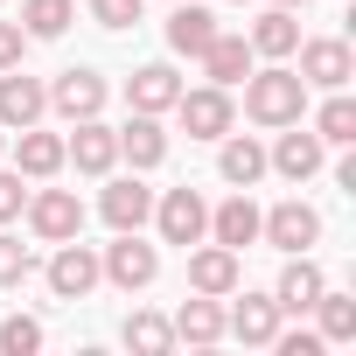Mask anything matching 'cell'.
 <instances>
[{"label": "cell", "instance_id": "6da1fadb", "mask_svg": "<svg viewBox=\"0 0 356 356\" xmlns=\"http://www.w3.org/2000/svg\"><path fill=\"white\" fill-rule=\"evenodd\" d=\"M245 112H252L259 126H293V119L307 112V77H300V70H259V77L245 84Z\"/></svg>", "mask_w": 356, "mask_h": 356}, {"label": "cell", "instance_id": "d590c367", "mask_svg": "<svg viewBox=\"0 0 356 356\" xmlns=\"http://www.w3.org/2000/svg\"><path fill=\"white\" fill-rule=\"evenodd\" d=\"M273 8H307V0H273Z\"/></svg>", "mask_w": 356, "mask_h": 356}, {"label": "cell", "instance_id": "9c48e42d", "mask_svg": "<svg viewBox=\"0 0 356 356\" xmlns=\"http://www.w3.org/2000/svg\"><path fill=\"white\" fill-rule=\"evenodd\" d=\"M42 112H49V91H42V84L15 63L8 77H0V126H35Z\"/></svg>", "mask_w": 356, "mask_h": 356}, {"label": "cell", "instance_id": "836d02e7", "mask_svg": "<svg viewBox=\"0 0 356 356\" xmlns=\"http://www.w3.org/2000/svg\"><path fill=\"white\" fill-rule=\"evenodd\" d=\"M22 203H29L22 175H0V224H8V217H22Z\"/></svg>", "mask_w": 356, "mask_h": 356}, {"label": "cell", "instance_id": "cb8c5ba5", "mask_svg": "<svg viewBox=\"0 0 356 356\" xmlns=\"http://www.w3.org/2000/svg\"><path fill=\"white\" fill-rule=\"evenodd\" d=\"M314 293H321V273H314V266H307V252H300V259L280 273V293H273V307H280V314H307V307H314Z\"/></svg>", "mask_w": 356, "mask_h": 356}, {"label": "cell", "instance_id": "d6986e66", "mask_svg": "<svg viewBox=\"0 0 356 356\" xmlns=\"http://www.w3.org/2000/svg\"><path fill=\"white\" fill-rule=\"evenodd\" d=\"M203 70H210V84H224V91L245 84V77H252V42H245V35H217V42L203 49Z\"/></svg>", "mask_w": 356, "mask_h": 356}, {"label": "cell", "instance_id": "ac0fdd59", "mask_svg": "<svg viewBox=\"0 0 356 356\" xmlns=\"http://www.w3.org/2000/svg\"><path fill=\"white\" fill-rule=\"evenodd\" d=\"M224 335V307L210 300V293H196V300H182L175 307V342H196V349H210Z\"/></svg>", "mask_w": 356, "mask_h": 356}, {"label": "cell", "instance_id": "30bf717a", "mask_svg": "<svg viewBox=\"0 0 356 356\" xmlns=\"http://www.w3.org/2000/svg\"><path fill=\"white\" fill-rule=\"evenodd\" d=\"M321 161H328V147H321V133H300V119H293V133H280V147L266 154V168H280L286 182H307Z\"/></svg>", "mask_w": 356, "mask_h": 356}, {"label": "cell", "instance_id": "83f0119b", "mask_svg": "<svg viewBox=\"0 0 356 356\" xmlns=\"http://www.w3.org/2000/svg\"><path fill=\"white\" fill-rule=\"evenodd\" d=\"M22 22H29V35H35V42H56V35L70 29V0H29Z\"/></svg>", "mask_w": 356, "mask_h": 356}, {"label": "cell", "instance_id": "7c38bea8", "mask_svg": "<svg viewBox=\"0 0 356 356\" xmlns=\"http://www.w3.org/2000/svg\"><path fill=\"white\" fill-rule=\"evenodd\" d=\"M217 42V15L196 8V0H175V15H168V49H182V56H203Z\"/></svg>", "mask_w": 356, "mask_h": 356}, {"label": "cell", "instance_id": "603a6c76", "mask_svg": "<svg viewBox=\"0 0 356 356\" xmlns=\"http://www.w3.org/2000/svg\"><path fill=\"white\" fill-rule=\"evenodd\" d=\"M217 168H224V182H238V189H252L259 175H266V147L252 140V133H224V154H217Z\"/></svg>", "mask_w": 356, "mask_h": 356}, {"label": "cell", "instance_id": "ffe728a7", "mask_svg": "<svg viewBox=\"0 0 356 356\" xmlns=\"http://www.w3.org/2000/svg\"><path fill=\"white\" fill-rule=\"evenodd\" d=\"M245 42H252V56H293V49H300V22H293V8L259 15V29H252Z\"/></svg>", "mask_w": 356, "mask_h": 356}, {"label": "cell", "instance_id": "1f68e13d", "mask_svg": "<svg viewBox=\"0 0 356 356\" xmlns=\"http://www.w3.org/2000/svg\"><path fill=\"white\" fill-rule=\"evenodd\" d=\"M140 8H147V0H91L98 29H133V22H140Z\"/></svg>", "mask_w": 356, "mask_h": 356}, {"label": "cell", "instance_id": "e575fe53", "mask_svg": "<svg viewBox=\"0 0 356 356\" xmlns=\"http://www.w3.org/2000/svg\"><path fill=\"white\" fill-rule=\"evenodd\" d=\"M15 63H22V29L0 22V70H15Z\"/></svg>", "mask_w": 356, "mask_h": 356}, {"label": "cell", "instance_id": "f1b7e54d", "mask_svg": "<svg viewBox=\"0 0 356 356\" xmlns=\"http://www.w3.org/2000/svg\"><path fill=\"white\" fill-rule=\"evenodd\" d=\"M126 342L147 349V356H161V349L175 342V321H161V314H133V321H126Z\"/></svg>", "mask_w": 356, "mask_h": 356}, {"label": "cell", "instance_id": "4316f807", "mask_svg": "<svg viewBox=\"0 0 356 356\" xmlns=\"http://www.w3.org/2000/svg\"><path fill=\"white\" fill-rule=\"evenodd\" d=\"M314 133H321V147H349V140H356V105L335 91V98L314 112Z\"/></svg>", "mask_w": 356, "mask_h": 356}, {"label": "cell", "instance_id": "8fae6325", "mask_svg": "<svg viewBox=\"0 0 356 356\" xmlns=\"http://www.w3.org/2000/svg\"><path fill=\"white\" fill-rule=\"evenodd\" d=\"M49 105H56L63 119H98V105H105V77H98V70H63V77L49 84Z\"/></svg>", "mask_w": 356, "mask_h": 356}, {"label": "cell", "instance_id": "52a82bcc", "mask_svg": "<svg viewBox=\"0 0 356 356\" xmlns=\"http://www.w3.org/2000/svg\"><path fill=\"white\" fill-rule=\"evenodd\" d=\"M29 224H35V238L63 245V238L84 231V203H77L70 189H42V196H29Z\"/></svg>", "mask_w": 356, "mask_h": 356}, {"label": "cell", "instance_id": "ba28073f", "mask_svg": "<svg viewBox=\"0 0 356 356\" xmlns=\"http://www.w3.org/2000/svg\"><path fill=\"white\" fill-rule=\"evenodd\" d=\"M259 238H273L280 252H307V245L321 238V217H314V210L293 196V203H280L273 217H259Z\"/></svg>", "mask_w": 356, "mask_h": 356}, {"label": "cell", "instance_id": "f546056e", "mask_svg": "<svg viewBox=\"0 0 356 356\" xmlns=\"http://www.w3.org/2000/svg\"><path fill=\"white\" fill-rule=\"evenodd\" d=\"M29 273H35V252L22 238H0V286H22Z\"/></svg>", "mask_w": 356, "mask_h": 356}, {"label": "cell", "instance_id": "7a4b0ae2", "mask_svg": "<svg viewBox=\"0 0 356 356\" xmlns=\"http://www.w3.org/2000/svg\"><path fill=\"white\" fill-rule=\"evenodd\" d=\"M98 273H105L112 286L140 293V286H154V273H161V252H154V245H140V231H119V245H105Z\"/></svg>", "mask_w": 356, "mask_h": 356}, {"label": "cell", "instance_id": "4dcf8cb0", "mask_svg": "<svg viewBox=\"0 0 356 356\" xmlns=\"http://www.w3.org/2000/svg\"><path fill=\"white\" fill-rule=\"evenodd\" d=\"M0 349H8V356H29V349H42V328H35L29 314H8V321H0Z\"/></svg>", "mask_w": 356, "mask_h": 356}, {"label": "cell", "instance_id": "5b68a950", "mask_svg": "<svg viewBox=\"0 0 356 356\" xmlns=\"http://www.w3.org/2000/svg\"><path fill=\"white\" fill-rule=\"evenodd\" d=\"M98 280H105V273H98V252L77 245V238H63V252L49 259V293H56V300H84Z\"/></svg>", "mask_w": 356, "mask_h": 356}, {"label": "cell", "instance_id": "e0dca14e", "mask_svg": "<svg viewBox=\"0 0 356 356\" xmlns=\"http://www.w3.org/2000/svg\"><path fill=\"white\" fill-rule=\"evenodd\" d=\"M224 328H231L238 342H252V349H266V342L280 335V307H273V300H259V293H245V300H238V307L224 314Z\"/></svg>", "mask_w": 356, "mask_h": 356}, {"label": "cell", "instance_id": "8992f818", "mask_svg": "<svg viewBox=\"0 0 356 356\" xmlns=\"http://www.w3.org/2000/svg\"><path fill=\"white\" fill-rule=\"evenodd\" d=\"M300 77H307V84H321V91H342V84L356 77V56H349V42H335V35H314V42H300Z\"/></svg>", "mask_w": 356, "mask_h": 356}, {"label": "cell", "instance_id": "8d00e7d4", "mask_svg": "<svg viewBox=\"0 0 356 356\" xmlns=\"http://www.w3.org/2000/svg\"><path fill=\"white\" fill-rule=\"evenodd\" d=\"M0 147H8V126H0Z\"/></svg>", "mask_w": 356, "mask_h": 356}, {"label": "cell", "instance_id": "9a60e30c", "mask_svg": "<svg viewBox=\"0 0 356 356\" xmlns=\"http://www.w3.org/2000/svg\"><path fill=\"white\" fill-rule=\"evenodd\" d=\"M189 286H196V293H210V300L238 293V252H231V245L196 252V259H189Z\"/></svg>", "mask_w": 356, "mask_h": 356}, {"label": "cell", "instance_id": "44dd1931", "mask_svg": "<svg viewBox=\"0 0 356 356\" xmlns=\"http://www.w3.org/2000/svg\"><path fill=\"white\" fill-rule=\"evenodd\" d=\"M119 154H126L133 168H154V161L168 154V133L154 126V112H133V119L119 126Z\"/></svg>", "mask_w": 356, "mask_h": 356}, {"label": "cell", "instance_id": "3957f363", "mask_svg": "<svg viewBox=\"0 0 356 356\" xmlns=\"http://www.w3.org/2000/svg\"><path fill=\"white\" fill-rule=\"evenodd\" d=\"M154 224H161V238L168 245H203V231H210V210H203V196L196 189H168L161 203H154Z\"/></svg>", "mask_w": 356, "mask_h": 356}, {"label": "cell", "instance_id": "484cf974", "mask_svg": "<svg viewBox=\"0 0 356 356\" xmlns=\"http://www.w3.org/2000/svg\"><path fill=\"white\" fill-rule=\"evenodd\" d=\"M314 307H321V342H356V300L349 293H314Z\"/></svg>", "mask_w": 356, "mask_h": 356}, {"label": "cell", "instance_id": "5bb4252c", "mask_svg": "<svg viewBox=\"0 0 356 356\" xmlns=\"http://www.w3.org/2000/svg\"><path fill=\"white\" fill-rule=\"evenodd\" d=\"M133 112H175V98H182V77H175L168 63H140L133 84H126Z\"/></svg>", "mask_w": 356, "mask_h": 356}, {"label": "cell", "instance_id": "4fadbf2b", "mask_svg": "<svg viewBox=\"0 0 356 356\" xmlns=\"http://www.w3.org/2000/svg\"><path fill=\"white\" fill-rule=\"evenodd\" d=\"M63 161H77L84 175H105V168L119 161V133H105L98 119H77V133L63 140Z\"/></svg>", "mask_w": 356, "mask_h": 356}, {"label": "cell", "instance_id": "d6a6232c", "mask_svg": "<svg viewBox=\"0 0 356 356\" xmlns=\"http://www.w3.org/2000/svg\"><path fill=\"white\" fill-rule=\"evenodd\" d=\"M266 349H280V356H321V335H307V328H293V335H273Z\"/></svg>", "mask_w": 356, "mask_h": 356}, {"label": "cell", "instance_id": "7402d4cb", "mask_svg": "<svg viewBox=\"0 0 356 356\" xmlns=\"http://www.w3.org/2000/svg\"><path fill=\"white\" fill-rule=\"evenodd\" d=\"M210 231H217V245H231V252L259 245V203H252V196H231V203L210 217Z\"/></svg>", "mask_w": 356, "mask_h": 356}, {"label": "cell", "instance_id": "277c9868", "mask_svg": "<svg viewBox=\"0 0 356 356\" xmlns=\"http://www.w3.org/2000/svg\"><path fill=\"white\" fill-rule=\"evenodd\" d=\"M175 112H182L189 140H224V133H231V91H224V84L182 91V98H175Z\"/></svg>", "mask_w": 356, "mask_h": 356}, {"label": "cell", "instance_id": "d4e9b609", "mask_svg": "<svg viewBox=\"0 0 356 356\" xmlns=\"http://www.w3.org/2000/svg\"><path fill=\"white\" fill-rule=\"evenodd\" d=\"M56 168H63V140H56V133H35V126H22V175L49 182Z\"/></svg>", "mask_w": 356, "mask_h": 356}, {"label": "cell", "instance_id": "2e32d148", "mask_svg": "<svg viewBox=\"0 0 356 356\" xmlns=\"http://www.w3.org/2000/svg\"><path fill=\"white\" fill-rule=\"evenodd\" d=\"M98 210H105V224H112V231H140V224L154 217V189H140L133 175H126V182H112V189H105V203H98Z\"/></svg>", "mask_w": 356, "mask_h": 356}]
</instances>
